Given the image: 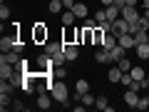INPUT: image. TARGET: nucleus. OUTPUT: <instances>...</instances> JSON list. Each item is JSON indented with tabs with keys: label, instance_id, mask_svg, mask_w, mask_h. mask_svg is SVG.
<instances>
[{
	"label": "nucleus",
	"instance_id": "nucleus-1",
	"mask_svg": "<svg viewBox=\"0 0 149 112\" xmlns=\"http://www.w3.org/2000/svg\"><path fill=\"white\" fill-rule=\"evenodd\" d=\"M50 95H52V100H55V102H60V105L67 107L70 90H67V85H65V80H55V85H52V90H50Z\"/></svg>",
	"mask_w": 149,
	"mask_h": 112
},
{
	"label": "nucleus",
	"instance_id": "nucleus-2",
	"mask_svg": "<svg viewBox=\"0 0 149 112\" xmlns=\"http://www.w3.org/2000/svg\"><path fill=\"white\" fill-rule=\"evenodd\" d=\"M17 40H20V37H17V27L13 32H8V35H3L0 37V50H3V52H10L13 48H15V43Z\"/></svg>",
	"mask_w": 149,
	"mask_h": 112
},
{
	"label": "nucleus",
	"instance_id": "nucleus-3",
	"mask_svg": "<svg viewBox=\"0 0 149 112\" xmlns=\"http://www.w3.org/2000/svg\"><path fill=\"white\" fill-rule=\"evenodd\" d=\"M127 32H129V22L124 20L122 15H119L117 20L112 22V35H117V37H119V35H127Z\"/></svg>",
	"mask_w": 149,
	"mask_h": 112
},
{
	"label": "nucleus",
	"instance_id": "nucleus-4",
	"mask_svg": "<svg viewBox=\"0 0 149 112\" xmlns=\"http://www.w3.org/2000/svg\"><path fill=\"white\" fill-rule=\"evenodd\" d=\"M47 25H42V22H37L35 27H32V40L35 43H47Z\"/></svg>",
	"mask_w": 149,
	"mask_h": 112
},
{
	"label": "nucleus",
	"instance_id": "nucleus-5",
	"mask_svg": "<svg viewBox=\"0 0 149 112\" xmlns=\"http://www.w3.org/2000/svg\"><path fill=\"white\" fill-rule=\"evenodd\" d=\"M45 52H47L50 57H57L60 52H65V43H52V40H47V43H45Z\"/></svg>",
	"mask_w": 149,
	"mask_h": 112
},
{
	"label": "nucleus",
	"instance_id": "nucleus-6",
	"mask_svg": "<svg viewBox=\"0 0 149 112\" xmlns=\"http://www.w3.org/2000/svg\"><path fill=\"white\" fill-rule=\"evenodd\" d=\"M122 18H124L127 22H137V20H139L137 5H124V8H122Z\"/></svg>",
	"mask_w": 149,
	"mask_h": 112
},
{
	"label": "nucleus",
	"instance_id": "nucleus-7",
	"mask_svg": "<svg viewBox=\"0 0 149 112\" xmlns=\"http://www.w3.org/2000/svg\"><path fill=\"white\" fill-rule=\"evenodd\" d=\"M13 75H15V65L5 62V60H0V80H10Z\"/></svg>",
	"mask_w": 149,
	"mask_h": 112
},
{
	"label": "nucleus",
	"instance_id": "nucleus-8",
	"mask_svg": "<svg viewBox=\"0 0 149 112\" xmlns=\"http://www.w3.org/2000/svg\"><path fill=\"white\" fill-rule=\"evenodd\" d=\"M65 57H67L70 62L80 57V48H77V43H65Z\"/></svg>",
	"mask_w": 149,
	"mask_h": 112
},
{
	"label": "nucleus",
	"instance_id": "nucleus-9",
	"mask_svg": "<svg viewBox=\"0 0 149 112\" xmlns=\"http://www.w3.org/2000/svg\"><path fill=\"white\" fill-rule=\"evenodd\" d=\"M124 52H127V50H124L122 45L117 43V45H114L112 50H107V55H109V62H119V60L124 57Z\"/></svg>",
	"mask_w": 149,
	"mask_h": 112
},
{
	"label": "nucleus",
	"instance_id": "nucleus-10",
	"mask_svg": "<svg viewBox=\"0 0 149 112\" xmlns=\"http://www.w3.org/2000/svg\"><path fill=\"white\" fill-rule=\"evenodd\" d=\"M117 43L122 45L124 50H129V48H137V40H134V35H132V32H127V35H119V37H117Z\"/></svg>",
	"mask_w": 149,
	"mask_h": 112
},
{
	"label": "nucleus",
	"instance_id": "nucleus-11",
	"mask_svg": "<svg viewBox=\"0 0 149 112\" xmlns=\"http://www.w3.org/2000/svg\"><path fill=\"white\" fill-rule=\"evenodd\" d=\"M104 13H107V20L114 22L119 15H122V8H117V5H104Z\"/></svg>",
	"mask_w": 149,
	"mask_h": 112
},
{
	"label": "nucleus",
	"instance_id": "nucleus-12",
	"mask_svg": "<svg viewBox=\"0 0 149 112\" xmlns=\"http://www.w3.org/2000/svg\"><path fill=\"white\" fill-rule=\"evenodd\" d=\"M137 102H139V92H134V90L124 92V105L127 107H137Z\"/></svg>",
	"mask_w": 149,
	"mask_h": 112
},
{
	"label": "nucleus",
	"instance_id": "nucleus-13",
	"mask_svg": "<svg viewBox=\"0 0 149 112\" xmlns=\"http://www.w3.org/2000/svg\"><path fill=\"white\" fill-rule=\"evenodd\" d=\"M104 35H109V32H104V27H102V25H97L95 30H92V43H95V45H102Z\"/></svg>",
	"mask_w": 149,
	"mask_h": 112
},
{
	"label": "nucleus",
	"instance_id": "nucleus-14",
	"mask_svg": "<svg viewBox=\"0 0 149 112\" xmlns=\"http://www.w3.org/2000/svg\"><path fill=\"white\" fill-rule=\"evenodd\" d=\"M72 13H74V15H77V20H80V18H82V20H85V18H87V13H90V8H87L85 3H74Z\"/></svg>",
	"mask_w": 149,
	"mask_h": 112
},
{
	"label": "nucleus",
	"instance_id": "nucleus-15",
	"mask_svg": "<svg viewBox=\"0 0 149 112\" xmlns=\"http://www.w3.org/2000/svg\"><path fill=\"white\" fill-rule=\"evenodd\" d=\"M20 57H22L20 52L10 50V52H3V57H0V60H5V62H10V65H17V62H20Z\"/></svg>",
	"mask_w": 149,
	"mask_h": 112
},
{
	"label": "nucleus",
	"instance_id": "nucleus-16",
	"mask_svg": "<svg viewBox=\"0 0 149 112\" xmlns=\"http://www.w3.org/2000/svg\"><path fill=\"white\" fill-rule=\"evenodd\" d=\"M134 50H137L139 60H144V62H147V60H149V43H139V45H137V48H134Z\"/></svg>",
	"mask_w": 149,
	"mask_h": 112
},
{
	"label": "nucleus",
	"instance_id": "nucleus-17",
	"mask_svg": "<svg viewBox=\"0 0 149 112\" xmlns=\"http://www.w3.org/2000/svg\"><path fill=\"white\" fill-rule=\"evenodd\" d=\"M74 20H77V15H74L72 10H62V25H65V27L74 25Z\"/></svg>",
	"mask_w": 149,
	"mask_h": 112
},
{
	"label": "nucleus",
	"instance_id": "nucleus-18",
	"mask_svg": "<svg viewBox=\"0 0 149 112\" xmlns=\"http://www.w3.org/2000/svg\"><path fill=\"white\" fill-rule=\"evenodd\" d=\"M122 75H124V72L119 70V65H114V67L107 72V77H109V82H119V80H122Z\"/></svg>",
	"mask_w": 149,
	"mask_h": 112
},
{
	"label": "nucleus",
	"instance_id": "nucleus-19",
	"mask_svg": "<svg viewBox=\"0 0 149 112\" xmlns=\"http://www.w3.org/2000/svg\"><path fill=\"white\" fill-rule=\"evenodd\" d=\"M47 10L52 13V15H60V13L65 10V5H62V0H50V5H47Z\"/></svg>",
	"mask_w": 149,
	"mask_h": 112
},
{
	"label": "nucleus",
	"instance_id": "nucleus-20",
	"mask_svg": "<svg viewBox=\"0 0 149 112\" xmlns=\"http://www.w3.org/2000/svg\"><path fill=\"white\" fill-rule=\"evenodd\" d=\"M129 75H132L134 80H147V75H144V67H139V65H132V70H129Z\"/></svg>",
	"mask_w": 149,
	"mask_h": 112
},
{
	"label": "nucleus",
	"instance_id": "nucleus-21",
	"mask_svg": "<svg viewBox=\"0 0 149 112\" xmlns=\"http://www.w3.org/2000/svg\"><path fill=\"white\" fill-rule=\"evenodd\" d=\"M15 82L13 80H0V92H8V95H13V92H15Z\"/></svg>",
	"mask_w": 149,
	"mask_h": 112
},
{
	"label": "nucleus",
	"instance_id": "nucleus-22",
	"mask_svg": "<svg viewBox=\"0 0 149 112\" xmlns=\"http://www.w3.org/2000/svg\"><path fill=\"white\" fill-rule=\"evenodd\" d=\"M114 45H117V35H112V32H109V35H104V40H102V48H104V50H112Z\"/></svg>",
	"mask_w": 149,
	"mask_h": 112
},
{
	"label": "nucleus",
	"instance_id": "nucleus-23",
	"mask_svg": "<svg viewBox=\"0 0 149 112\" xmlns=\"http://www.w3.org/2000/svg\"><path fill=\"white\" fill-rule=\"evenodd\" d=\"M74 92L82 97L85 92H90V82H87V80H77V85H74Z\"/></svg>",
	"mask_w": 149,
	"mask_h": 112
},
{
	"label": "nucleus",
	"instance_id": "nucleus-24",
	"mask_svg": "<svg viewBox=\"0 0 149 112\" xmlns=\"http://www.w3.org/2000/svg\"><path fill=\"white\" fill-rule=\"evenodd\" d=\"M55 77V80H65V77H67V70L62 67V65H57V67H52V72H50Z\"/></svg>",
	"mask_w": 149,
	"mask_h": 112
},
{
	"label": "nucleus",
	"instance_id": "nucleus-25",
	"mask_svg": "<svg viewBox=\"0 0 149 112\" xmlns=\"http://www.w3.org/2000/svg\"><path fill=\"white\" fill-rule=\"evenodd\" d=\"M8 107H13V102H10V95H8V92H0V110L5 112Z\"/></svg>",
	"mask_w": 149,
	"mask_h": 112
},
{
	"label": "nucleus",
	"instance_id": "nucleus-26",
	"mask_svg": "<svg viewBox=\"0 0 149 112\" xmlns=\"http://www.w3.org/2000/svg\"><path fill=\"white\" fill-rule=\"evenodd\" d=\"M134 25H137L139 30H149V18L147 15H139V20L134 22Z\"/></svg>",
	"mask_w": 149,
	"mask_h": 112
},
{
	"label": "nucleus",
	"instance_id": "nucleus-27",
	"mask_svg": "<svg viewBox=\"0 0 149 112\" xmlns=\"http://www.w3.org/2000/svg\"><path fill=\"white\" fill-rule=\"evenodd\" d=\"M95 107H97V110H104V112H107V107H109L107 97H97V100H95Z\"/></svg>",
	"mask_w": 149,
	"mask_h": 112
},
{
	"label": "nucleus",
	"instance_id": "nucleus-28",
	"mask_svg": "<svg viewBox=\"0 0 149 112\" xmlns=\"http://www.w3.org/2000/svg\"><path fill=\"white\" fill-rule=\"evenodd\" d=\"M114 65H119V70H122V72H129V70H132V62H129L127 57H122L119 62H114Z\"/></svg>",
	"mask_w": 149,
	"mask_h": 112
},
{
	"label": "nucleus",
	"instance_id": "nucleus-29",
	"mask_svg": "<svg viewBox=\"0 0 149 112\" xmlns=\"http://www.w3.org/2000/svg\"><path fill=\"white\" fill-rule=\"evenodd\" d=\"M95 60H97V62H109V55H107V50H104V48H102V50H100V52H97V55H95Z\"/></svg>",
	"mask_w": 149,
	"mask_h": 112
},
{
	"label": "nucleus",
	"instance_id": "nucleus-30",
	"mask_svg": "<svg viewBox=\"0 0 149 112\" xmlns=\"http://www.w3.org/2000/svg\"><path fill=\"white\" fill-rule=\"evenodd\" d=\"M82 43H92V30L90 27H82Z\"/></svg>",
	"mask_w": 149,
	"mask_h": 112
},
{
	"label": "nucleus",
	"instance_id": "nucleus-31",
	"mask_svg": "<svg viewBox=\"0 0 149 112\" xmlns=\"http://www.w3.org/2000/svg\"><path fill=\"white\" fill-rule=\"evenodd\" d=\"M137 110H149V97H139V102H137Z\"/></svg>",
	"mask_w": 149,
	"mask_h": 112
},
{
	"label": "nucleus",
	"instance_id": "nucleus-32",
	"mask_svg": "<svg viewBox=\"0 0 149 112\" xmlns=\"http://www.w3.org/2000/svg\"><path fill=\"white\" fill-rule=\"evenodd\" d=\"M80 100H82V102H85V105H95V100H97V97H92V95H90V92H85V95H82V97H80Z\"/></svg>",
	"mask_w": 149,
	"mask_h": 112
},
{
	"label": "nucleus",
	"instance_id": "nucleus-33",
	"mask_svg": "<svg viewBox=\"0 0 149 112\" xmlns=\"http://www.w3.org/2000/svg\"><path fill=\"white\" fill-rule=\"evenodd\" d=\"M95 20H97V22H104V20H107V13H104V8L95 13Z\"/></svg>",
	"mask_w": 149,
	"mask_h": 112
},
{
	"label": "nucleus",
	"instance_id": "nucleus-34",
	"mask_svg": "<svg viewBox=\"0 0 149 112\" xmlns=\"http://www.w3.org/2000/svg\"><path fill=\"white\" fill-rule=\"evenodd\" d=\"M0 18H3V20H8V18H10V8H8V5L0 8Z\"/></svg>",
	"mask_w": 149,
	"mask_h": 112
},
{
	"label": "nucleus",
	"instance_id": "nucleus-35",
	"mask_svg": "<svg viewBox=\"0 0 149 112\" xmlns=\"http://www.w3.org/2000/svg\"><path fill=\"white\" fill-rule=\"evenodd\" d=\"M74 3H77V0H62V5H65V10H72V8H74Z\"/></svg>",
	"mask_w": 149,
	"mask_h": 112
},
{
	"label": "nucleus",
	"instance_id": "nucleus-36",
	"mask_svg": "<svg viewBox=\"0 0 149 112\" xmlns=\"http://www.w3.org/2000/svg\"><path fill=\"white\" fill-rule=\"evenodd\" d=\"M22 48H25V45H22L20 40H17V43H15V48H13V50H15V52H20V55H22Z\"/></svg>",
	"mask_w": 149,
	"mask_h": 112
},
{
	"label": "nucleus",
	"instance_id": "nucleus-37",
	"mask_svg": "<svg viewBox=\"0 0 149 112\" xmlns=\"http://www.w3.org/2000/svg\"><path fill=\"white\" fill-rule=\"evenodd\" d=\"M13 110H25V105H22V102H17V100H15V102H13Z\"/></svg>",
	"mask_w": 149,
	"mask_h": 112
},
{
	"label": "nucleus",
	"instance_id": "nucleus-38",
	"mask_svg": "<svg viewBox=\"0 0 149 112\" xmlns=\"http://www.w3.org/2000/svg\"><path fill=\"white\" fill-rule=\"evenodd\" d=\"M139 0H124V5H137Z\"/></svg>",
	"mask_w": 149,
	"mask_h": 112
},
{
	"label": "nucleus",
	"instance_id": "nucleus-39",
	"mask_svg": "<svg viewBox=\"0 0 149 112\" xmlns=\"http://www.w3.org/2000/svg\"><path fill=\"white\" fill-rule=\"evenodd\" d=\"M112 3H114V0H102V5H112Z\"/></svg>",
	"mask_w": 149,
	"mask_h": 112
},
{
	"label": "nucleus",
	"instance_id": "nucleus-40",
	"mask_svg": "<svg viewBox=\"0 0 149 112\" xmlns=\"http://www.w3.org/2000/svg\"><path fill=\"white\" fill-rule=\"evenodd\" d=\"M144 15H147V18H149V8H144Z\"/></svg>",
	"mask_w": 149,
	"mask_h": 112
},
{
	"label": "nucleus",
	"instance_id": "nucleus-41",
	"mask_svg": "<svg viewBox=\"0 0 149 112\" xmlns=\"http://www.w3.org/2000/svg\"><path fill=\"white\" fill-rule=\"evenodd\" d=\"M144 8H149V0H144Z\"/></svg>",
	"mask_w": 149,
	"mask_h": 112
},
{
	"label": "nucleus",
	"instance_id": "nucleus-42",
	"mask_svg": "<svg viewBox=\"0 0 149 112\" xmlns=\"http://www.w3.org/2000/svg\"><path fill=\"white\" fill-rule=\"evenodd\" d=\"M144 82H147V87H149V75H147V80H144Z\"/></svg>",
	"mask_w": 149,
	"mask_h": 112
}]
</instances>
